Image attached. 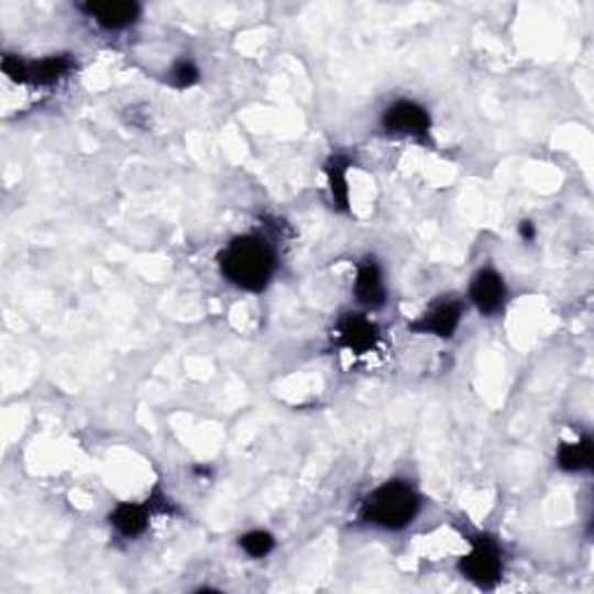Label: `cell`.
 I'll list each match as a JSON object with an SVG mask.
<instances>
[{
    "instance_id": "obj_1",
    "label": "cell",
    "mask_w": 594,
    "mask_h": 594,
    "mask_svg": "<svg viewBox=\"0 0 594 594\" xmlns=\"http://www.w3.org/2000/svg\"><path fill=\"white\" fill-rule=\"evenodd\" d=\"M277 267V251L258 232L235 235L219 253L223 279L246 293H263L272 284Z\"/></svg>"
},
{
    "instance_id": "obj_2",
    "label": "cell",
    "mask_w": 594,
    "mask_h": 594,
    "mask_svg": "<svg viewBox=\"0 0 594 594\" xmlns=\"http://www.w3.org/2000/svg\"><path fill=\"white\" fill-rule=\"evenodd\" d=\"M422 512V495L409 479H388L378 483L360 502L358 520L381 532H402Z\"/></svg>"
},
{
    "instance_id": "obj_3",
    "label": "cell",
    "mask_w": 594,
    "mask_h": 594,
    "mask_svg": "<svg viewBox=\"0 0 594 594\" xmlns=\"http://www.w3.org/2000/svg\"><path fill=\"white\" fill-rule=\"evenodd\" d=\"M504 546L495 535L476 532L470 550L458 560V574L481 590H493L504 579Z\"/></svg>"
},
{
    "instance_id": "obj_4",
    "label": "cell",
    "mask_w": 594,
    "mask_h": 594,
    "mask_svg": "<svg viewBox=\"0 0 594 594\" xmlns=\"http://www.w3.org/2000/svg\"><path fill=\"white\" fill-rule=\"evenodd\" d=\"M381 131L391 138L428 140L432 131V114L414 98H397L381 112Z\"/></svg>"
},
{
    "instance_id": "obj_5",
    "label": "cell",
    "mask_w": 594,
    "mask_h": 594,
    "mask_svg": "<svg viewBox=\"0 0 594 594\" xmlns=\"http://www.w3.org/2000/svg\"><path fill=\"white\" fill-rule=\"evenodd\" d=\"M466 305L460 297L446 295L435 300L426 311L418 314L407 326L414 334H426L437 339H453L464 321Z\"/></svg>"
},
{
    "instance_id": "obj_6",
    "label": "cell",
    "mask_w": 594,
    "mask_h": 594,
    "mask_svg": "<svg viewBox=\"0 0 594 594\" xmlns=\"http://www.w3.org/2000/svg\"><path fill=\"white\" fill-rule=\"evenodd\" d=\"M466 302L485 318L499 316L508 302V286L504 274L493 265L479 267L472 274L470 286H466Z\"/></svg>"
},
{
    "instance_id": "obj_7",
    "label": "cell",
    "mask_w": 594,
    "mask_h": 594,
    "mask_svg": "<svg viewBox=\"0 0 594 594\" xmlns=\"http://www.w3.org/2000/svg\"><path fill=\"white\" fill-rule=\"evenodd\" d=\"M79 12L108 33H119L135 26L142 16V6L135 0H91L81 3Z\"/></svg>"
},
{
    "instance_id": "obj_8",
    "label": "cell",
    "mask_w": 594,
    "mask_h": 594,
    "mask_svg": "<svg viewBox=\"0 0 594 594\" xmlns=\"http://www.w3.org/2000/svg\"><path fill=\"white\" fill-rule=\"evenodd\" d=\"M353 297L365 311H378L381 307H386L388 302L386 274L374 256H365L363 261H358L355 279H353Z\"/></svg>"
},
{
    "instance_id": "obj_9",
    "label": "cell",
    "mask_w": 594,
    "mask_h": 594,
    "mask_svg": "<svg viewBox=\"0 0 594 594\" xmlns=\"http://www.w3.org/2000/svg\"><path fill=\"white\" fill-rule=\"evenodd\" d=\"M334 332H337L339 346L351 351L353 355L372 353L376 349V344H378V339H381L378 326L372 321V318L365 311L344 314L342 318H339Z\"/></svg>"
},
{
    "instance_id": "obj_10",
    "label": "cell",
    "mask_w": 594,
    "mask_h": 594,
    "mask_svg": "<svg viewBox=\"0 0 594 594\" xmlns=\"http://www.w3.org/2000/svg\"><path fill=\"white\" fill-rule=\"evenodd\" d=\"M154 508L152 504H140V502H119L112 506V512L108 514V525L112 527V532L121 539H140L148 522H152Z\"/></svg>"
},
{
    "instance_id": "obj_11",
    "label": "cell",
    "mask_w": 594,
    "mask_h": 594,
    "mask_svg": "<svg viewBox=\"0 0 594 594\" xmlns=\"http://www.w3.org/2000/svg\"><path fill=\"white\" fill-rule=\"evenodd\" d=\"M594 441L590 435H581L574 441H562L556 451V464L564 474H583L592 470Z\"/></svg>"
},
{
    "instance_id": "obj_12",
    "label": "cell",
    "mask_w": 594,
    "mask_h": 594,
    "mask_svg": "<svg viewBox=\"0 0 594 594\" xmlns=\"http://www.w3.org/2000/svg\"><path fill=\"white\" fill-rule=\"evenodd\" d=\"M75 70V58L70 54H52L29 63V84L33 87H52L66 79Z\"/></svg>"
},
{
    "instance_id": "obj_13",
    "label": "cell",
    "mask_w": 594,
    "mask_h": 594,
    "mask_svg": "<svg viewBox=\"0 0 594 594\" xmlns=\"http://www.w3.org/2000/svg\"><path fill=\"white\" fill-rule=\"evenodd\" d=\"M351 161L344 154H332L326 163V179L332 207L337 211H349L351 207V186H349Z\"/></svg>"
},
{
    "instance_id": "obj_14",
    "label": "cell",
    "mask_w": 594,
    "mask_h": 594,
    "mask_svg": "<svg viewBox=\"0 0 594 594\" xmlns=\"http://www.w3.org/2000/svg\"><path fill=\"white\" fill-rule=\"evenodd\" d=\"M238 546L244 556H249L251 560H263L270 553H274V548H277V539H274L272 532L267 529H249L240 539Z\"/></svg>"
},
{
    "instance_id": "obj_15",
    "label": "cell",
    "mask_w": 594,
    "mask_h": 594,
    "mask_svg": "<svg viewBox=\"0 0 594 594\" xmlns=\"http://www.w3.org/2000/svg\"><path fill=\"white\" fill-rule=\"evenodd\" d=\"M200 81V68L190 56H179L167 70V84L177 91H186Z\"/></svg>"
},
{
    "instance_id": "obj_16",
    "label": "cell",
    "mask_w": 594,
    "mask_h": 594,
    "mask_svg": "<svg viewBox=\"0 0 594 594\" xmlns=\"http://www.w3.org/2000/svg\"><path fill=\"white\" fill-rule=\"evenodd\" d=\"M29 63L26 58H21L16 54H6L0 61V68H3L6 77L14 84H29Z\"/></svg>"
},
{
    "instance_id": "obj_17",
    "label": "cell",
    "mask_w": 594,
    "mask_h": 594,
    "mask_svg": "<svg viewBox=\"0 0 594 594\" xmlns=\"http://www.w3.org/2000/svg\"><path fill=\"white\" fill-rule=\"evenodd\" d=\"M518 235L525 240V242H535L537 240V226L532 221H522L518 226Z\"/></svg>"
}]
</instances>
